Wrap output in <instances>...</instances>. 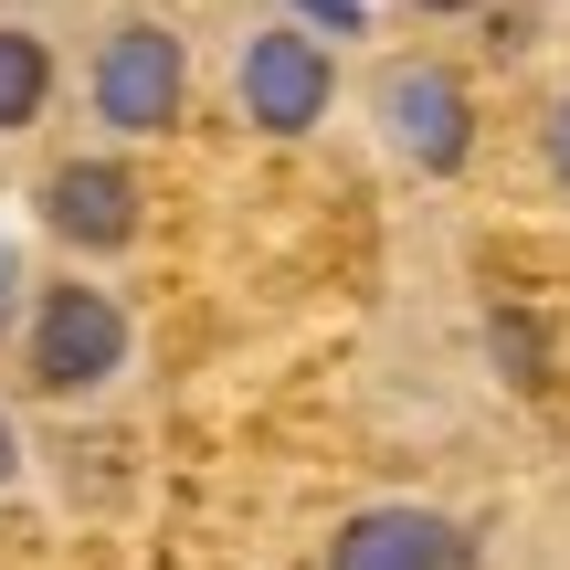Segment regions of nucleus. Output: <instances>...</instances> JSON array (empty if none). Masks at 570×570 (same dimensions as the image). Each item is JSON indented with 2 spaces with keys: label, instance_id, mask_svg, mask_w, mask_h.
<instances>
[{
  "label": "nucleus",
  "instance_id": "1",
  "mask_svg": "<svg viewBox=\"0 0 570 570\" xmlns=\"http://www.w3.org/2000/svg\"><path fill=\"white\" fill-rule=\"evenodd\" d=\"M85 117L106 138H169L190 117V42L159 11H117L85 53Z\"/></svg>",
  "mask_w": 570,
  "mask_h": 570
},
{
  "label": "nucleus",
  "instance_id": "2",
  "mask_svg": "<svg viewBox=\"0 0 570 570\" xmlns=\"http://www.w3.org/2000/svg\"><path fill=\"white\" fill-rule=\"evenodd\" d=\"M138 360V317L117 306V285H32V327H21V381L42 402H96L117 370Z\"/></svg>",
  "mask_w": 570,
  "mask_h": 570
},
{
  "label": "nucleus",
  "instance_id": "3",
  "mask_svg": "<svg viewBox=\"0 0 570 570\" xmlns=\"http://www.w3.org/2000/svg\"><path fill=\"white\" fill-rule=\"evenodd\" d=\"M370 117H381V148L402 169H423V180H454V169L475 159V96L454 63L433 53H391L381 75H370Z\"/></svg>",
  "mask_w": 570,
  "mask_h": 570
},
{
  "label": "nucleus",
  "instance_id": "4",
  "mask_svg": "<svg viewBox=\"0 0 570 570\" xmlns=\"http://www.w3.org/2000/svg\"><path fill=\"white\" fill-rule=\"evenodd\" d=\"M327 106H338L327 42L306 21H254L244 53H233V117L265 127V138H306V127H327Z\"/></svg>",
  "mask_w": 570,
  "mask_h": 570
},
{
  "label": "nucleus",
  "instance_id": "5",
  "mask_svg": "<svg viewBox=\"0 0 570 570\" xmlns=\"http://www.w3.org/2000/svg\"><path fill=\"white\" fill-rule=\"evenodd\" d=\"M42 233L63 254H127L148 233V180L127 159H53L42 169Z\"/></svg>",
  "mask_w": 570,
  "mask_h": 570
},
{
  "label": "nucleus",
  "instance_id": "6",
  "mask_svg": "<svg viewBox=\"0 0 570 570\" xmlns=\"http://www.w3.org/2000/svg\"><path fill=\"white\" fill-rule=\"evenodd\" d=\"M327 570H475V529H465V518H444V508H412V497H391V508L338 518Z\"/></svg>",
  "mask_w": 570,
  "mask_h": 570
},
{
  "label": "nucleus",
  "instance_id": "7",
  "mask_svg": "<svg viewBox=\"0 0 570 570\" xmlns=\"http://www.w3.org/2000/svg\"><path fill=\"white\" fill-rule=\"evenodd\" d=\"M53 85H63L53 42H42L32 21H0V138H21V127L53 117Z\"/></svg>",
  "mask_w": 570,
  "mask_h": 570
},
{
  "label": "nucleus",
  "instance_id": "8",
  "mask_svg": "<svg viewBox=\"0 0 570 570\" xmlns=\"http://www.w3.org/2000/svg\"><path fill=\"white\" fill-rule=\"evenodd\" d=\"M21 285H32V275H21V244H0V348L32 327V296H21Z\"/></svg>",
  "mask_w": 570,
  "mask_h": 570
},
{
  "label": "nucleus",
  "instance_id": "9",
  "mask_svg": "<svg viewBox=\"0 0 570 570\" xmlns=\"http://www.w3.org/2000/svg\"><path fill=\"white\" fill-rule=\"evenodd\" d=\"M539 169H550V180L570 190V96L550 106V117H539Z\"/></svg>",
  "mask_w": 570,
  "mask_h": 570
},
{
  "label": "nucleus",
  "instance_id": "10",
  "mask_svg": "<svg viewBox=\"0 0 570 570\" xmlns=\"http://www.w3.org/2000/svg\"><path fill=\"white\" fill-rule=\"evenodd\" d=\"M0 487H21V433H11V412H0Z\"/></svg>",
  "mask_w": 570,
  "mask_h": 570
},
{
  "label": "nucleus",
  "instance_id": "11",
  "mask_svg": "<svg viewBox=\"0 0 570 570\" xmlns=\"http://www.w3.org/2000/svg\"><path fill=\"white\" fill-rule=\"evenodd\" d=\"M402 11H433V21H454V11H487V0H402Z\"/></svg>",
  "mask_w": 570,
  "mask_h": 570
}]
</instances>
